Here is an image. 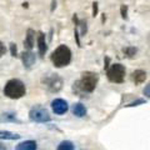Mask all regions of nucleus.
Masks as SVG:
<instances>
[{"label": "nucleus", "instance_id": "13", "mask_svg": "<svg viewBox=\"0 0 150 150\" xmlns=\"http://www.w3.org/2000/svg\"><path fill=\"white\" fill-rule=\"evenodd\" d=\"M16 150H36V143L34 140H26L16 146Z\"/></svg>", "mask_w": 150, "mask_h": 150}, {"label": "nucleus", "instance_id": "17", "mask_svg": "<svg viewBox=\"0 0 150 150\" xmlns=\"http://www.w3.org/2000/svg\"><path fill=\"white\" fill-rule=\"evenodd\" d=\"M144 103H145L144 99H138V100H135V101H133V103H130V104H128L126 106H128V108H130V106H138V105H140V104H144Z\"/></svg>", "mask_w": 150, "mask_h": 150}, {"label": "nucleus", "instance_id": "12", "mask_svg": "<svg viewBox=\"0 0 150 150\" xmlns=\"http://www.w3.org/2000/svg\"><path fill=\"white\" fill-rule=\"evenodd\" d=\"M73 114L79 116V118H83V116L86 115V108L81 103H76V104L73 105Z\"/></svg>", "mask_w": 150, "mask_h": 150}, {"label": "nucleus", "instance_id": "18", "mask_svg": "<svg viewBox=\"0 0 150 150\" xmlns=\"http://www.w3.org/2000/svg\"><path fill=\"white\" fill-rule=\"evenodd\" d=\"M143 93H144V95L146 96L148 99H150V81L148 83V85L144 88V91H143Z\"/></svg>", "mask_w": 150, "mask_h": 150}, {"label": "nucleus", "instance_id": "7", "mask_svg": "<svg viewBox=\"0 0 150 150\" xmlns=\"http://www.w3.org/2000/svg\"><path fill=\"white\" fill-rule=\"evenodd\" d=\"M51 108H53V111L55 114L63 115L68 111L69 105L64 99H55V100H53V103H51Z\"/></svg>", "mask_w": 150, "mask_h": 150}, {"label": "nucleus", "instance_id": "20", "mask_svg": "<svg viewBox=\"0 0 150 150\" xmlns=\"http://www.w3.org/2000/svg\"><path fill=\"white\" fill-rule=\"evenodd\" d=\"M5 51H6V49H5V46H4V44L0 41V58L5 54Z\"/></svg>", "mask_w": 150, "mask_h": 150}, {"label": "nucleus", "instance_id": "16", "mask_svg": "<svg viewBox=\"0 0 150 150\" xmlns=\"http://www.w3.org/2000/svg\"><path fill=\"white\" fill-rule=\"evenodd\" d=\"M120 11H121V16H123V19H128V6L126 5H121L120 8Z\"/></svg>", "mask_w": 150, "mask_h": 150}, {"label": "nucleus", "instance_id": "1", "mask_svg": "<svg viewBox=\"0 0 150 150\" xmlns=\"http://www.w3.org/2000/svg\"><path fill=\"white\" fill-rule=\"evenodd\" d=\"M99 81V75L93 71L81 74V78L74 83V91L76 93H93Z\"/></svg>", "mask_w": 150, "mask_h": 150}, {"label": "nucleus", "instance_id": "22", "mask_svg": "<svg viewBox=\"0 0 150 150\" xmlns=\"http://www.w3.org/2000/svg\"><path fill=\"white\" fill-rule=\"evenodd\" d=\"M0 150H5V148H4L3 145H0Z\"/></svg>", "mask_w": 150, "mask_h": 150}, {"label": "nucleus", "instance_id": "6", "mask_svg": "<svg viewBox=\"0 0 150 150\" xmlns=\"http://www.w3.org/2000/svg\"><path fill=\"white\" fill-rule=\"evenodd\" d=\"M29 116L33 121H36V123H45V121L50 120V115L48 110L43 106H34L31 108V110L29 112Z\"/></svg>", "mask_w": 150, "mask_h": 150}, {"label": "nucleus", "instance_id": "4", "mask_svg": "<svg viewBox=\"0 0 150 150\" xmlns=\"http://www.w3.org/2000/svg\"><path fill=\"white\" fill-rule=\"evenodd\" d=\"M125 67L119 63L116 64H111V67L108 69L106 71V76L109 79V81L111 83H116V84H121L125 79Z\"/></svg>", "mask_w": 150, "mask_h": 150}, {"label": "nucleus", "instance_id": "11", "mask_svg": "<svg viewBox=\"0 0 150 150\" xmlns=\"http://www.w3.org/2000/svg\"><path fill=\"white\" fill-rule=\"evenodd\" d=\"M34 40H35V31L29 29L28 30V34H26V38H25V41H24V46L26 49H31L34 46Z\"/></svg>", "mask_w": 150, "mask_h": 150}, {"label": "nucleus", "instance_id": "15", "mask_svg": "<svg viewBox=\"0 0 150 150\" xmlns=\"http://www.w3.org/2000/svg\"><path fill=\"white\" fill-rule=\"evenodd\" d=\"M137 51H138V49L134 48V46H126V48L123 49V53L128 56V58H133V56H135Z\"/></svg>", "mask_w": 150, "mask_h": 150}, {"label": "nucleus", "instance_id": "10", "mask_svg": "<svg viewBox=\"0 0 150 150\" xmlns=\"http://www.w3.org/2000/svg\"><path fill=\"white\" fill-rule=\"evenodd\" d=\"M38 48H39V54L41 56H44L46 50H48V45H46L45 35L43 33H39V36H38Z\"/></svg>", "mask_w": 150, "mask_h": 150}, {"label": "nucleus", "instance_id": "9", "mask_svg": "<svg viewBox=\"0 0 150 150\" xmlns=\"http://www.w3.org/2000/svg\"><path fill=\"white\" fill-rule=\"evenodd\" d=\"M35 54H33L31 51H25L24 54H23V63H24V67L25 68H31V65L35 63Z\"/></svg>", "mask_w": 150, "mask_h": 150}, {"label": "nucleus", "instance_id": "5", "mask_svg": "<svg viewBox=\"0 0 150 150\" xmlns=\"http://www.w3.org/2000/svg\"><path fill=\"white\" fill-rule=\"evenodd\" d=\"M43 83H44V85L53 93L59 91L63 86V79L60 78L58 74H50L48 76H45L43 79Z\"/></svg>", "mask_w": 150, "mask_h": 150}, {"label": "nucleus", "instance_id": "2", "mask_svg": "<svg viewBox=\"0 0 150 150\" xmlns=\"http://www.w3.org/2000/svg\"><path fill=\"white\" fill-rule=\"evenodd\" d=\"M51 62L56 68L67 67L71 62V50L67 45H59L51 54Z\"/></svg>", "mask_w": 150, "mask_h": 150}, {"label": "nucleus", "instance_id": "21", "mask_svg": "<svg viewBox=\"0 0 150 150\" xmlns=\"http://www.w3.org/2000/svg\"><path fill=\"white\" fill-rule=\"evenodd\" d=\"M10 49H11L13 56H16V46H15V44H10Z\"/></svg>", "mask_w": 150, "mask_h": 150}, {"label": "nucleus", "instance_id": "19", "mask_svg": "<svg viewBox=\"0 0 150 150\" xmlns=\"http://www.w3.org/2000/svg\"><path fill=\"white\" fill-rule=\"evenodd\" d=\"M98 15V3L94 1L93 3V16H96Z\"/></svg>", "mask_w": 150, "mask_h": 150}, {"label": "nucleus", "instance_id": "8", "mask_svg": "<svg viewBox=\"0 0 150 150\" xmlns=\"http://www.w3.org/2000/svg\"><path fill=\"white\" fill-rule=\"evenodd\" d=\"M131 78H133V81L137 84V85L143 84L145 81V79H146V71H144V70H142V69H138L131 74Z\"/></svg>", "mask_w": 150, "mask_h": 150}, {"label": "nucleus", "instance_id": "14", "mask_svg": "<svg viewBox=\"0 0 150 150\" xmlns=\"http://www.w3.org/2000/svg\"><path fill=\"white\" fill-rule=\"evenodd\" d=\"M58 150H74V144L69 142V140H64V142L59 144Z\"/></svg>", "mask_w": 150, "mask_h": 150}, {"label": "nucleus", "instance_id": "3", "mask_svg": "<svg viewBox=\"0 0 150 150\" xmlns=\"http://www.w3.org/2000/svg\"><path fill=\"white\" fill-rule=\"evenodd\" d=\"M26 89L24 83L19 79H11L6 83L5 88H4V94L10 98V99H20L25 95Z\"/></svg>", "mask_w": 150, "mask_h": 150}]
</instances>
